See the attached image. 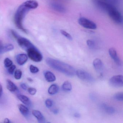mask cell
Wrapping results in <instances>:
<instances>
[{"mask_svg": "<svg viewBox=\"0 0 123 123\" xmlns=\"http://www.w3.org/2000/svg\"><path fill=\"white\" fill-rule=\"evenodd\" d=\"M45 104L47 108H50L53 105V101L52 100L49 98L47 99L45 101Z\"/></svg>", "mask_w": 123, "mask_h": 123, "instance_id": "31", "label": "cell"}, {"mask_svg": "<svg viewBox=\"0 0 123 123\" xmlns=\"http://www.w3.org/2000/svg\"><path fill=\"white\" fill-rule=\"evenodd\" d=\"M3 93V87L1 84H0V98L2 96Z\"/></svg>", "mask_w": 123, "mask_h": 123, "instance_id": "34", "label": "cell"}, {"mask_svg": "<svg viewBox=\"0 0 123 123\" xmlns=\"http://www.w3.org/2000/svg\"><path fill=\"white\" fill-rule=\"evenodd\" d=\"M4 65L6 68H9L13 64V62L10 59L6 58L4 62Z\"/></svg>", "mask_w": 123, "mask_h": 123, "instance_id": "27", "label": "cell"}, {"mask_svg": "<svg viewBox=\"0 0 123 123\" xmlns=\"http://www.w3.org/2000/svg\"><path fill=\"white\" fill-rule=\"evenodd\" d=\"M2 42L0 41V49H1V47H2Z\"/></svg>", "mask_w": 123, "mask_h": 123, "instance_id": "39", "label": "cell"}, {"mask_svg": "<svg viewBox=\"0 0 123 123\" xmlns=\"http://www.w3.org/2000/svg\"><path fill=\"white\" fill-rule=\"evenodd\" d=\"M76 74L79 79L85 82H92L95 80L90 74L83 70H78L76 71Z\"/></svg>", "mask_w": 123, "mask_h": 123, "instance_id": "6", "label": "cell"}, {"mask_svg": "<svg viewBox=\"0 0 123 123\" xmlns=\"http://www.w3.org/2000/svg\"><path fill=\"white\" fill-rule=\"evenodd\" d=\"M93 65L95 69L98 72L101 71L103 68V64L100 59L97 58L93 60Z\"/></svg>", "mask_w": 123, "mask_h": 123, "instance_id": "17", "label": "cell"}, {"mask_svg": "<svg viewBox=\"0 0 123 123\" xmlns=\"http://www.w3.org/2000/svg\"><path fill=\"white\" fill-rule=\"evenodd\" d=\"M109 83L111 86L114 87H123V75H118L113 76L109 80Z\"/></svg>", "mask_w": 123, "mask_h": 123, "instance_id": "8", "label": "cell"}, {"mask_svg": "<svg viewBox=\"0 0 123 123\" xmlns=\"http://www.w3.org/2000/svg\"><path fill=\"white\" fill-rule=\"evenodd\" d=\"M16 39L18 45L25 51H27L30 49L36 47L29 40L26 38L20 36V35Z\"/></svg>", "mask_w": 123, "mask_h": 123, "instance_id": "5", "label": "cell"}, {"mask_svg": "<svg viewBox=\"0 0 123 123\" xmlns=\"http://www.w3.org/2000/svg\"><path fill=\"white\" fill-rule=\"evenodd\" d=\"M30 9L22 4L17 9L14 17V21L16 26L18 28L23 31L27 33V31L23 25V21L26 13Z\"/></svg>", "mask_w": 123, "mask_h": 123, "instance_id": "2", "label": "cell"}, {"mask_svg": "<svg viewBox=\"0 0 123 123\" xmlns=\"http://www.w3.org/2000/svg\"><path fill=\"white\" fill-rule=\"evenodd\" d=\"M16 68V66L14 65H12L10 67L8 68V72L10 74H12L14 73L15 69Z\"/></svg>", "mask_w": 123, "mask_h": 123, "instance_id": "30", "label": "cell"}, {"mask_svg": "<svg viewBox=\"0 0 123 123\" xmlns=\"http://www.w3.org/2000/svg\"><path fill=\"white\" fill-rule=\"evenodd\" d=\"M20 86L22 89L24 90H27V86L24 83H21L20 84Z\"/></svg>", "mask_w": 123, "mask_h": 123, "instance_id": "33", "label": "cell"}, {"mask_svg": "<svg viewBox=\"0 0 123 123\" xmlns=\"http://www.w3.org/2000/svg\"><path fill=\"white\" fill-rule=\"evenodd\" d=\"M109 53L110 56L113 59L116 64L118 66H121L122 64L121 60L118 56L116 49L113 48H110L109 50Z\"/></svg>", "mask_w": 123, "mask_h": 123, "instance_id": "9", "label": "cell"}, {"mask_svg": "<svg viewBox=\"0 0 123 123\" xmlns=\"http://www.w3.org/2000/svg\"><path fill=\"white\" fill-rule=\"evenodd\" d=\"M22 71L20 69L17 70L15 71L14 74V77L16 80H20L22 76Z\"/></svg>", "mask_w": 123, "mask_h": 123, "instance_id": "25", "label": "cell"}, {"mask_svg": "<svg viewBox=\"0 0 123 123\" xmlns=\"http://www.w3.org/2000/svg\"><path fill=\"white\" fill-rule=\"evenodd\" d=\"M107 12L110 18L115 23L118 24L122 23V16L115 7L111 5L107 10Z\"/></svg>", "mask_w": 123, "mask_h": 123, "instance_id": "3", "label": "cell"}, {"mask_svg": "<svg viewBox=\"0 0 123 123\" xmlns=\"http://www.w3.org/2000/svg\"><path fill=\"white\" fill-rule=\"evenodd\" d=\"M30 70L31 73H34V74L38 72L39 70L38 68L32 65L30 66Z\"/></svg>", "mask_w": 123, "mask_h": 123, "instance_id": "28", "label": "cell"}, {"mask_svg": "<svg viewBox=\"0 0 123 123\" xmlns=\"http://www.w3.org/2000/svg\"><path fill=\"white\" fill-rule=\"evenodd\" d=\"M114 98L118 101H122L123 100V94L122 92H118L114 95Z\"/></svg>", "mask_w": 123, "mask_h": 123, "instance_id": "24", "label": "cell"}, {"mask_svg": "<svg viewBox=\"0 0 123 123\" xmlns=\"http://www.w3.org/2000/svg\"><path fill=\"white\" fill-rule=\"evenodd\" d=\"M59 90V86L56 84H53L49 87L48 91L49 94L54 95L57 93Z\"/></svg>", "mask_w": 123, "mask_h": 123, "instance_id": "21", "label": "cell"}, {"mask_svg": "<svg viewBox=\"0 0 123 123\" xmlns=\"http://www.w3.org/2000/svg\"><path fill=\"white\" fill-rule=\"evenodd\" d=\"M60 31L62 34L65 37H66L67 39H69V40H70V41L72 40V37L71 35L70 34H69V33H68L67 31L63 30H60Z\"/></svg>", "mask_w": 123, "mask_h": 123, "instance_id": "26", "label": "cell"}, {"mask_svg": "<svg viewBox=\"0 0 123 123\" xmlns=\"http://www.w3.org/2000/svg\"><path fill=\"white\" fill-rule=\"evenodd\" d=\"M44 77L46 80L48 82H54L56 80V77L54 73L49 71H45L44 73Z\"/></svg>", "mask_w": 123, "mask_h": 123, "instance_id": "15", "label": "cell"}, {"mask_svg": "<svg viewBox=\"0 0 123 123\" xmlns=\"http://www.w3.org/2000/svg\"><path fill=\"white\" fill-rule=\"evenodd\" d=\"M74 116L76 118H80V114L78 113H76L74 114Z\"/></svg>", "mask_w": 123, "mask_h": 123, "instance_id": "36", "label": "cell"}, {"mask_svg": "<svg viewBox=\"0 0 123 123\" xmlns=\"http://www.w3.org/2000/svg\"><path fill=\"white\" fill-rule=\"evenodd\" d=\"M33 115L37 119L39 123H44L45 122V119L42 114L39 111L37 110L32 111Z\"/></svg>", "mask_w": 123, "mask_h": 123, "instance_id": "14", "label": "cell"}, {"mask_svg": "<svg viewBox=\"0 0 123 123\" xmlns=\"http://www.w3.org/2000/svg\"><path fill=\"white\" fill-rule=\"evenodd\" d=\"M18 109L21 114L25 117H27L29 115V111L25 106L22 104L18 105Z\"/></svg>", "mask_w": 123, "mask_h": 123, "instance_id": "19", "label": "cell"}, {"mask_svg": "<svg viewBox=\"0 0 123 123\" xmlns=\"http://www.w3.org/2000/svg\"><path fill=\"white\" fill-rule=\"evenodd\" d=\"M4 122L5 123H11V122L9 119L8 118H6L4 120Z\"/></svg>", "mask_w": 123, "mask_h": 123, "instance_id": "37", "label": "cell"}, {"mask_svg": "<svg viewBox=\"0 0 123 123\" xmlns=\"http://www.w3.org/2000/svg\"><path fill=\"white\" fill-rule=\"evenodd\" d=\"M14 49V46L11 44H7L5 45H3L1 49H0V53L3 54V53L8 52L12 51Z\"/></svg>", "mask_w": 123, "mask_h": 123, "instance_id": "20", "label": "cell"}, {"mask_svg": "<svg viewBox=\"0 0 123 123\" xmlns=\"http://www.w3.org/2000/svg\"><path fill=\"white\" fill-rule=\"evenodd\" d=\"M103 0V1H106L108 0Z\"/></svg>", "mask_w": 123, "mask_h": 123, "instance_id": "40", "label": "cell"}, {"mask_svg": "<svg viewBox=\"0 0 123 123\" xmlns=\"http://www.w3.org/2000/svg\"><path fill=\"white\" fill-rule=\"evenodd\" d=\"M28 57L25 54H19L16 57V62L18 65H24L27 62Z\"/></svg>", "mask_w": 123, "mask_h": 123, "instance_id": "11", "label": "cell"}, {"mask_svg": "<svg viewBox=\"0 0 123 123\" xmlns=\"http://www.w3.org/2000/svg\"><path fill=\"white\" fill-rule=\"evenodd\" d=\"M23 4L30 10L36 9L39 5L38 2L35 0H28L24 3Z\"/></svg>", "mask_w": 123, "mask_h": 123, "instance_id": "12", "label": "cell"}, {"mask_svg": "<svg viewBox=\"0 0 123 123\" xmlns=\"http://www.w3.org/2000/svg\"><path fill=\"white\" fill-rule=\"evenodd\" d=\"M101 106L104 110L107 113L109 114H113L115 113V109L112 106H109L105 104H102Z\"/></svg>", "mask_w": 123, "mask_h": 123, "instance_id": "22", "label": "cell"}, {"mask_svg": "<svg viewBox=\"0 0 123 123\" xmlns=\"http://www.w3.org/2000/svg\"><path fill=\"white\" fill-rule=\"evenodd\" d=\"M26 51L28 57L34 62H39L43 59V56L36 47L30 49Z\"/></svg>", "mask_w": 123, "mask_h": 123, "instance_id": "4", "label": "cell"}, {"mask_svg": "<svg viewBox=\"0 0 123 123\" xmlns=\"http://www.w3.org/2000/svg\"><path fill=\"white\" fill-rule=\"evenodd\" d=\"M7 88L9 91L11 92H15L18 91V88L16 85L10 80H7Z\"/></svg>", "mask_w": 123, "mask_h": 123, "instance_id": "18", "label": "cell"}, {"mask_svg": "<svg viewBox=\"0 0 123 123\" xmlns=\"http://www.w3.org/2000/svg\"><path fill=\"white\" fill-rule=\"evenodd\" d=\"M46 62L50 67L67 76L73 77L76 74L73 67L57 60L48 57L46 59Z\"/></svg>", "mask_w": 123, "mask_h": 123, "instance_id": "1", "label": "cell"}, {"mask_svg": "<svg viewBox=\"0 0 123 123\" xmlns=\"http://www.w3.org/2000/svg\"><path fill=\"white\" fill-rule=\"evenodd\" d=\"M78 22L81 26L87 29L94 30L97 28V26L95 23L85 18H80L78 19Z\"/></svg>", "mask_w": 123, "mask_h": 123, "instance_id": "7", "label": "cell"}, {"mask_svg": "<svg viewBox=\"0 0 123 123\" xmlns=\"http://www.w3.org/2000/svg\"><path fill=\"white\" fill-rule=\"evenodd\" d=\"M72 85L70 82L66 81L62 84V88L63 91L66 92L70 91L72 90Z\"/></svg>", "mask_w": 123, "mask_h": 123, "instance_id": "23", "label": "cell"}, {"mask_svg": "<svg viewBox=\"0 0 123 123\" xmlns=\"http://www.w3.org/2000/svg\"><path fill=\"white\" fill-rule=\"evenodd\" d=\"M28 90L29 93L32 95H36V93L37 92V90L36 88L33 87L29 88H28Z\"/></svg>", "mask_w": 123, "mask_h": 123, "instance_id": "32", "label": "cell"}, {"mask_svg": "<svg viewBox=\"0 0 123 123\" xmlns=\"http://www.w3.org/2000/svg\"><path fill=\"white\" fill-rule=\"evenodd\" d=\"M52 111L54 114H56L59 113V110L57 109H53Z\"/></svg>", "mask_w": 123, "mask_h": 123, "instance_id": "35", "label": "cell"}, {"mask_svg": "<svg viewBox=\"0 0 123 123\" xmlns=\"http://www.w3.org/2000/svg\"><path fill=\"white\" fill-rule=\"evenodd\" d=\"M17 97L25 105L30 106L31 105V101L30 98L26 96L21 94H18L17 95Z\"/></svg>", "mask_w": 123, "mask_h": 123, "instance_id": "16", "label": "cell"}, {"mask_svg": "<svg viewBox=\"0 0 123 123\" xmlns=\"http://www.w3.org/2000/svg\"><path fill=\"white\" fill-rule=\"evenodd\" d=\"M27 80H28L30 82H32L33 81V79H31V78H27Z\"/></svg>", "mask_w": 123, "mask_h": 123, "instance_id": "38", "label": "cell"}, {"mask_svg": "<svg viewBox=\"0 0 123 123\" xmlns=\"http://www.w3.org/2000/svg\"><path fill=\"white\" fill-rule=\"evenodd\" d=\"M93 2L96 6L99 9L107 12L108 9L111 5L101 0H93Z\"/></svg>", "mask_w": 123, "mask_h": 123, "instance_id": "10", "label": "cell"}, {"mask_svg": "<svg viewBox=\"0 0 123 123\" xmlns=\"http://www.w3.org/2000/svg\"><path fill=\"white\" fill-rule=\"evenodd\" d=\"M87 44L88 46L91 49L94 48L95 46V42L92 40L88 39L87 41Z\"/></svg>", "mask_w": 123, "mask_h": 123, "instance_id": "29", "label": "cell"}, {"mask_svg": "<svg viewBox=\"0 0 123 123\" xmlns=\"http://www.w3.org/2000/svg\"><path fill=\"white\" fill-rule=\"evenodd\" d=\"M51 7L55 11L59 12L64 13L66 12V9L64 7L56 3H52L51 4Z\"/></svg>", "mask_w": 123, "mask_h": 123, "instance_id": "13", "label": "cell"}]
</instances>
